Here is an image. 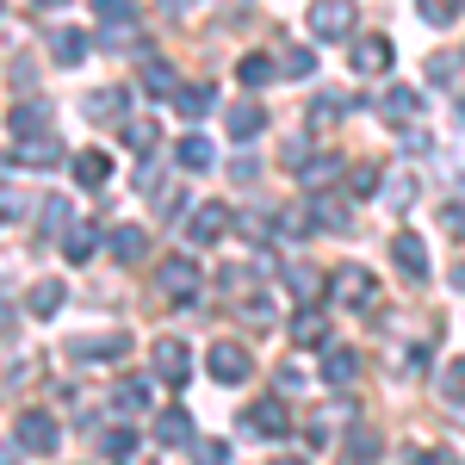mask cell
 <instances>
[{
    "label": "cell",
    "mask_w": 465,
    "mask_h": 465,
    "mask_svg": "<svg viewBox=\"0 0 465 465\" xmlns=\"http://www.w3.org/2000/svg\"><path fill=\"white\" fill-rule=\"evenodd\" d=\"M236 81H242V87H267V81H273V56H242V63H236Z\"/></svg>",
    "instance_id": "4316f807"
},
{
    "label": "cell",
    "mask_w": 465,
    "mask_h": 465,
    "mask_svg": "<svg viewBox=\"0 0 465 465\" xmlns=\"http://www.w3.org/2000/svg\"><path fill=\"white\" fill-rule=\"evenodd\" d=\"M341 112H348V100H329V94H322L317 106H311V124H329V118H341Z\"/></svg>",
    "instance_id": "b9f144b4"
},
{
    "label": "cell",
    "mask_w": 465,
    "mask_h": 465,
    "mask_svg": "<svg viewBox=\"0 0 465 465\" xmlns=\"http://www.w3.org/2000/svg\"><path fill=\"white\" fill-rule=\"evenodd\" d=\"M162 6H168V13H186V6H199V0H162Z\"/></svg>",
    "instance_id": "f907efd6"
},
{
    "label": "cell",
    "mask_w": 465,
    "mask_h": 465,
    "mask_svg": "<svg viewBox=\"0 0 465 465\" xmlns=\"http://www.w3.org/2000/svg\"><path fill=\"white\" fill-rule=\"evenodd\" d=\"M261 124H267L261 100H236V106H230V137H236V143H254V137H261Z\"/></svg>",
    "instance_id": "7c38bea8"
},
{
    "label": "cell",
    "mask_w": 465,
    "mask_h": 465,
    "mask_svg": "<svg viewBox=\"0 0 465 465\" xmlns=\"http://www.w3.org/2000/svg\"><path fill=\"white\" fill-rule=\"evenodd\" d=\"M69 199H56V193H50V199H37V223H44V230H37V236H63V230H69Z\"/></svg>",
    "instance_id": "ffe728a7"
},
{
    "label": "cell",
    "mask_w": 465,
    "mask_h": 465,
    "mask_svg": "<svg viewBox=\"0 0 465 465\" xmlns=\"http://www.w3.org/2000/svg\"><path fill=\"white\" fill-rule=\"evenodd\" d=\"M44 118H50V112H44V106H32V100H25V106L13 112V131H19V137H37V131H44Z\"/></svg>",
    "instance_id": "d6a6232c"
},
{
    "label": "cell",
    "mask_w": 465,
    "mask_h": 465,
    "mask_svg": "<svg viewBox=\"0 0 465 465\" xmlns=\"http://www.w3.org/2000/svg\"><path fill=\"white\" fill-rule=\"evenodd\" d=\"M74 180H81L87 193H100V186L112 180V162L100 155V149H81V155H74Z\"/></svg>",
    "instance_id": "2e32d148"
},
{
    "label": "cell",
    "mask_w": 465,
    "mask_h": 465,
    "mask_svg": "<svg viewBox=\"0 0 465 465\" xmlns=\"http://www.w3.org/2000/svg\"><path fill=\"white\" fill-rule=\"evenodd\" d=\"M118 410H149V385H118Z\"/></svg>",
    "instance_id": "ab89813d"
},
{
    "label": "cell",
    "mask_w": 465,
    "mask_h": 465,
    "mask_svg": "<svg viewBox=\"0 0 465 465\" xmlns=\"http://www.w3.org/2000/svg\"><path fill=\"white\" fill-rule=\"evenodd\" d=\"M385 112H391V118H416V112H422V94H416V87H391V94H385Z\"/></svg>",
    "instance_id": "f1b7e54d"
},
{
    "label": "cell",
    "mask_w": 465,
    "mask_h": 465,
    "mask_svg": "<svg viewBox=\"0 0 465 465\" xmlns=\"http://www.w3.org/2000/svg\"><path fill=\"white\" fill-rule=\"evenodd\" d=\"M149 360H155V379H168V385H186V372H193V348L180 335H162Z\"/></svg>",
    "instance_id": "5b68a950"
},
{
    "label": "cell",
    "mask_w": 465,
    "mask_h": 465,
    "mask_svg": "<svg viewBox=\"0 0 465 465\" xmlns=\"http://www.w3.org/2000/svg\"><path fill=\"white\" fill-rule=\"evenodd\" d=\"M298 385H304V372H298V366H280V397L298 391Z\"/></svg>",
    "instance_id": "7dc6e473"
},
{
    "label": "cell",
    "mask_w": 465,
    "mask_h": 465,
    "mask_svg": "<svg viewBox=\"0 0 465 465\" xmlns=\"http://www.w3.org/2000/svg\"><path fill=\"white\" fill-rule=\"evenodd\" d=\"M335 174H341V162H335V155H311V162L298 168V180H304L311 193H322V186H329V180H335Z\"/></svg>",
    "instance_id": "cb8c5ba5"
},
{
    "label": "cell",
    "mask_w": 465,
    "mask_h": 465,
    "mask_svg": "<svg viewBox=\"0 0 465 465\" xmlns=\"http://www.w3.org/2000/svg\"><path fill=\"white\" fill-rule=\"evenodd\" d=\"M50 56H56L63 69H74V63L87 56V32H74V25H56V32H50Z\"/></svg>",
    "instance_id": "9a60e30c"
},
{
    "label": "cell",
    "mask_w": 465,
    "mask_h": 465,
    "mask_svg": "<svg viewBox=\"0 0 465 465\" xmlns=\"http://www.w3.org/2000/svg\"><path fill=\"white\" fill-rule=\"evenodd\" d=\"M460 124H465V94H460Z\"/></svg>",
    "instance_id": "11a10c76"
},
{
    "label": "cell",
    "mask_w": 465,
    "mask_h": 465,
    "mask_svg": "<svg viewBox=\"0 0 465 465\" xmlns=\"http://www.w3.org/2000/svg\"><path fill=\"white\" fill-rule=\"evenodd\" d=\"M242 429L261 434V440H280V434H286V403H280V397H261V403H249Z\"/></svg>",
    "instance_id": "ba28073f"
},
{
    "label": "cell",
    "mask_w": 465,
    "mask_h": 465,
    "mask_svg": "<svg viewBox=\"0 0 465 465\" xmlns=\"http://www.w3.org/2000/svg\"><path fill=\"white\" fill-rule=\"evenodd\" d=\"M19 162H25V168H56V162H63V143H56L50 131H37V137H19Z\"/></svg>",
    "instance_id": "4fadbf2b"
},
{
    "label": "cell",
    "mask_w": 465,
    "mask_h": 465,
    "mask_svg": "<svg viewBox=\"0 0 465 465\" xmlns=\"http://www.w3.org/2000/svg\"><path fill=\"white\" fill-rule=\"evenodd\" d=\"M453 69H460V56H429V81H447Z\"/></svg>",
    "instance_id": "f6af8a7d"
},
{
    "label": "cell",
    "mask_w": 465,
    "mask_h": 465,
    "mask_svg": "<svg viewBox=\"0 0 465 465\" xmlns=\"http://www.w3.org/2000/svg\"><path fill=\"white\" fill-rule=\"evenodd\" d=\"M124 465H155V460H137V453H124Z\"/></svg>",
    "instance_id": "816d5d0a"
},
{
    "label": "cell",
    "mask_w": 465,
    "mask_h": 465,
    "mask_svg": "<svg viewBox=\"0 0 465 465\" xmlns=\"http://www.w3.org/2000/svg\"><path fill=\"white\" fill-rule=\"evenodd\" d=\"M69 354L74 360H124V354H131V335H124V329H106V335H74Z\"/></svg>",
    "instance_id": "8992f818"
},
{
    "label": "cell",
    "mask_w": 465,
    "mask_h": 465,
    "mask_svg": "<svg viewBox=\"0 0 465 465\" xmlns=\"http://www.w3.org/2000/svg\"><path fill=\"white\" fill-rule=\"evenodd\" d=\"M273 465H304V460H292V453H286V460H273Z\"/></svg>",
    "instance_id": "db71d44e"
},
{
    "label": "cell",
    "mask_w": 465,
    "mask_h": 465,
    "mask_svg": "<svg viewBox=\"0 0 465 465\" xmlns=\"http://www.w3.org/2000/svg\"><path fill=\"white\" fill-rule=\"evenodd\" d=\"M81 112H87V118H118V112H124V87H94V94L81 100Z\"/></svg>",
    "instance_id": "7402d4cb"
},
{
    "label": "cell",
    "mask_w": 465,
    "mask_h": 465,
    "mask_svg": "<svg viewBox=\"0 0 465 465\" xmlns=\"http://www.w3.org/2000/svg\"><path fill=\"white\" fill-rule=\"evenodd\" d=\"M205 366H212V379H217V385H242V379L254 372L249 348H236V341H217L212 354H205Z\"/></svg>",
    "instance_id": "277c9868"
},
{
    "label": "cell",
    "mask_w": 465,
    "mask_h": 465,
    "mask_svg": "<svg viewBox=\"0 0 465 465\" xmlns=\"http://www.w3.org/2000/svg\"><path fill=\"white\" fill-rule=\"evenodd\" d=\"M155 440H162V447H186V440H193V416H186V410H162V416H155Z\"/></svg>",
    "instance_id": "ac0fdd59"
},
{
    "label": "cell",
    "mask_w": 465,
    "mask_h": 465,
    "mask_svg": "<svg viewBox=\"0 0 465 465\" xmlns=\"http://www.w3.org/2000/svg\"><path fill=\"white\" fill-rule=\"evenodd\" d=\"M106 453H137V434H131V429H112L106 434Z\"/></svg>",
    "instance_id": "ee69618b"
},
{
    "label": "cell",
    "mask_w": 465,
    "mask_h": 465,
    "mask_svg": "<svg viewBox=\"0 0 465 465\" xmlns=\"http://www.w3.org/2000/svg\"><path fill=\"white\" fill-rule=\"evenodd\" d=\"M440 391H447V397H465V360H453V366L440 372Z\"/></svg>",
    "instance_id": "60d3db41"
},
{
    "label": "cell",
    "mask_w": 465,
    "mask_h": 465,
    "mask_svg": "<svg viewBox=\"0 0 465 465\" xmlns=\"http://www.w3.org/2000/svg\"><path fill=\"white\" fill-rule=\"evenodd\" d=\"M112 254L131 267V261H143V254H149V236H143V230H112Z\"/></svg>",
    "instance_id": "484cf974"
},
{
    "label": "cell",
    "mask_w": 465,
    "mask_h": 465,
    "mask_svg": "<svg viewBox=\"0 0 465 465\" xmlns=\"http://www.w3.org/2000/svg\"><path fill=\"white\" fill-rule=\"evenodd\" d=\"M410 465H453V460H447L440 447H434V453H429V447H422V453H410Z\"/></svg>",
    "instance_id": "c3c4849f"
},
{
    "label": "cell",
    "mask_w": 465,
    "mask_h": 465,
    "mask_svg": "<svg viewBox=\"0 0 465 465\" xmlns=\"http://www.w3.org/2000/svg\"><path fill=\"white\" fill-rule=\"evenodd\" d=\"M440 223H447L453 236H465V205H447V212H440Z\"/></svg>",
    "instance_id": "bcb514c9"
},
{
    "label": "cell",
    "mask_w": 465,
    "mask_h": 465,
    "mask_svg": "<svg viewBox=\"0 0 465 465\" xmlns=\"http://www.w3.org/2000/svg\"><path fill=\"white\" fill-rule=\"evenodd\" d=\"M180 168L205 174V168H212V143H205V137H186V143H180Z\"/></svg>",
    "instance_id": "f546056e"
},
{
    "label": "cell",
    "mask_w": 465,
    "mask_h": 465,
    "mask_svg": "<svg viewBox=\"0 0 465 465\" xmlns=\"http://www.w3.org/2000/svg\"><path fill=\"white\" fill-rule=\"evenodd\" d=\"M292 341H298V348H322V317L317 311H304V317L292 322Z\"/></svg>",
    "instance_id": "4dcf8cb0"
},
{
    "label": "cell",
    "mask_w": 465,
    "mask_h": 465,
    "mask_svg": "<svg viewBox=\"0 0 465 465\" xmlns=\"http://www.w3.org/2000/svg\"><path fill=\"white\" fill-rule=\"evenodd\" d=\"M286 280H292V292H298L304 304H317V298H322V273H311V267H298V273H286Z\"/></svg>",
    "instance_id": "836d02e7"
},
{
    "label": "cell",
    "mask_w": 465,
    "mask_h": 465,
    "mask_svg": "<svg viewBox=\"0 0 465 465\" xmlns=\"http://www.w3.org/2000/svg\"><path fill=\"white\" fill-rule=\"evenodd\" d=\"M143 87L155 94V100H168V94H174V69H168L155 50H143Z\"/></svg>",
    "instance_id": "44dd1931"
},
{
    "label": "cell",
    "mask_w": 465,
    "mask_h": 465,
    "mask_svg": "<svg viewBox=\"0 0 465 465\" xmlns=\"http://www.w3.org/2000/svg\"><path fill=\"white\" fill-rule=\"evenodd\" d=\"M385 199H391L397 212H403V205H416V180H410V174H391V193H385Z\"/></svg>",
    "instance_id": "74e56055"
},
{
    "label": "cell",
    "mask_w": 465,
    "mask_h": 465,
    "mask_svg": "<svg viewBox=\"0 0 465 465\" xmlns=\"http://www.w3.org/2000/svg\"><path fill=\"white\" fill-rule=\"evenodd\" d=\"M94 13H100V25H112V32H118V25L131 19V0H94Z\"/></svg>",
    "instance_id": "d590c367"
},
{
    "label": "cell",
    "mask_w": 465,
    "mask_h": 465,
    "mask_svg": "<svg viewBox=\"0 0 465 465\" xmlns=\"http://www.w3.org/2000/svg\"><path fill=\"white\" fill-rule=\"evenodd\" d=\"M223 230H230V205H223V199H212V205H199V212H193V223H186V236H193L199 249H205V242H217Z\"/></svg>",
    "instance_id": "30bf717a"
},
{
    "label": "cell",
    "mask_w": 465,
    "mask_h": 465,
    "mask_svg": "<svg viewBox=\"0 0 465 465\" xmlns=\"http://www.w3.org/2000/svg\"><path fill=\"white\" fill-rule=\"evenodd\" d=\"M56 440H63V429H56L44 410H19V447H25V453L50 460V453H56Z\"/></svg>",
    "instance_id": "3957f363"
},
{
    "label": "cell",
    "mask_w": 465,
    "mask_h": 465,
    "mask_svg": "<svg viewBox=\"0 0 465 465\" xmlns=\"http://www.w3.org/2000/svg\"><path fill=\"white\" fill-rule=\"evenodd\" d=\"M391 261L403 267V280H429V249H422L416 230H397L391 236Z\"/></svg>",
    "instance_id": "52a82bcc"
},
{
    "label": "cell",
    "mask_w": 465,
    "mask_h": 465,
    "mask_svg": "<svg viewBox=\"0 0 465 465\" xmlns=\"http://www.w3.org/2000/svg\"><path fill=\"white\" fill-rule=\"evenodd\" d=\"M63 254H69L74 267H81V261H94V254H100V223H69V236H63Z\"/></svg>",
    "instance_id": "5bb4252c"
},
{
    "label": "cell",
    "mask_w": 465,
    "mask_h": 465,
    "mask_svg": "<svg viewBox=\"0 0 465 465\" xmlns=\"http://www.w3.org/2000/svg\"><path fill=\"white\" fill-rule=\"evenodd\" d=\"M280 69H286V74H298V81H304V74L317 69V56H311L304 44H286V56H280Z\"/></svg>",
    "instance_id": "1f68e13d"
},
{
    "label": "cell",
    "mask_w": 465,
    "mask_h": 465,
    "mask_svg": "<svg viewBox=\"0 0 465 465\" xmlns=\"http://www.w3.org/2000/svg\"><path fill=\"white\" fill-rule=\"evenodd\" d=\"M193 460H199V465H223V460H230V447H223V440H199Z\"/></svg>",
    "instance_id": "f35d334b"
},
{
    "label": "cell",
    "mask_w": 465,
    "mask_h": 465,
    "mask_svg": "<svg viewBox=\"0 0 465 465\" xmlns=\"http://www.w3.org/2000/svg\"><path fill=\"white\" fill-rule=\"evenodd\" d=\"M379 447H385V440H379L372 429H354V434H348V453H354V460H379Z\"/></svg>",
    "instance_id": "e575fe53"
},
{
    "label": "cell",
    "mask_w": 465,
    "mask_h": 465,
    "mask_svg": "<svg viewBox=\"0 0 465 465\" xmlns=\"http://www.w3.org/2000/svg\"><path fill=\"white\" fill-rule=\"evenodd\" d=\"M416 13H422V19H434V25H447V19L460 13V0H416Z\"/></svg>",
    "instance_id": "8d00e7d4"
},
{
    "label": "cell",
    "mask_w": 465,
    "mask_h": 465,
    "mask_svg": "<svg viewBox=\"0 0 465 465\" xmlns=\"http://www.w3.org/2000/svg\"><path fill=\"white\" fill-rule=\"evenodd\" d=\"M354 372H360V360L348 354V348H329V354H322V379H329V385H348Z\"/></svg>",
    "instance_id": "d4e9b609"
},
{
    "label": "cell",
    "mask_w": 465,
    "mask_h": 465,
    "mask_svg": "<svg viewBox=\"0 0 465 465\" xmlns=\"http://www.w3.org/2000/svg\"><path fill=\"white\" fill-rule=\"evenodd\" d=\"M168 100H174V112L193 124V118H205V112H212V87H205V81H193V87H174Z\"/></svg>",
    "instance_id": "e0dca14e"
},
{
    "label": "cell",
    "mask_w": 465,
    "mask_h": 465,
    "mask_svg": "<svg viewBox=\"0 0 465 465\" xmlns=\"http://www.w3.org/2000/svg\"><path fill=\"white\" fill-rule=\"evenodd\" d=\"M25 311H32V317H56V311H63V280H37V286L25 292Z\"/></svg>",
    "instance_id": "d6986e66"
},
{
    "label": "cell",
    "mask_w": 465,
    "mask_h": 465,
    "mask_svg": "<svg viewBox=\"0 0 465 465\" xmlns=\"http://www.w3.org/2000/svg\"><path fill=\"white\" fill-rule=\"evenodd\" d=\"M311 223H317V230H335V236H341V230H348V223H354V217H348V205H335V199H311Z\"/></svg>",
    "instance_id": "603a6c76"
},
{
    "label": "cell",
    "mask_w": 465,
    "mask_h": 465,
    "mask_svg": "<svg viewBox=\"0 0 465 465\" xmlns=\"http://www.w3.org/2000/svg\"><path fill=\"white\" fill-rule=\"evenodd\" d=\"M335 298L354 304V311H366V304L379 298V280H372L366 267H341V273H335Z\"/></svg>",
    "instance_id": "9c48e42d"
},
{
    "label": "cell",
    "mask_w": 465,
    "mask_h": 465,
    "mask_svg": "<svg viewBox=\"0 0 465 465\" xmlns=\"http://www.w3.org/2000/svg\"><path fill=\"white\" fill-rule=\"evenodd\" d=\"M118 137H124V149H131V155H149V149H155V124H149V118H131Z\"/></svg>",
    "instance_id": "83f0119b"
},
{
    "label": "cell",
    "mask_w": 465,
    "mask_h": 465,
    "mask_svg": "<svg viewBox=\"0 0 465 465\" xmlns=\"http://www.w3.org/2000/svg\"><path fill=\"white\" fill-rule=\"evenodd\" d=\"M311 37H322V44L354 37V0H311Z\"/></svg>",
    "instance_id": "6da1fadb"
},
{
    "label": "cell",
    "mask_w": 465,
    "mask_h": 465,
    "mask_svg": "<svg viewBox=\"0 0 465 465\" xmlns=\"http://www.w3.org/2000/svg\"><path fill=\"white\" fill-rule=\"evenodd\" d=\"M37 6H50V13H56V6H69V0H37Z\"/></svg>",
    "instance_id": "f5cc1de1"
},
{
    "label": "cell",
    "mask_w": 465,
    "mask_h": 465,
    "mask_svg": "<svg viewBox=\"0 0 465 465\" xmlns=\"http://www.w3.org/2000/svg\"><path fill=\"white\" fill-rule=\"evenodd\" d=\"M155 286H162V298H174V304H193V298H199V267L180 261V254H168V261L155 267Z\"/></svg>",
    "instance_id": "7a4b0ae2"
},
{
    "label": "cell",
    "mask_w": 465,
    "mask_h": 465,
    "mask_svg": "<svg viewBox=\"0 0 465 465\" xmlns=\"http://www.w3.org/2000/svg\"><path fill=\"white\" fill-rule=\"evenodd\" d=\"M6 335H13V304L0 298V341H6Z\"/></svg>",
    "instance_id": "681fc988"
},
{
    "label": "cell",
    "mask_w": 465,
    "mask_h": 465,
    "mask_svg": "<svg viewBox=\"0 0 465 465\" xmlns=\"http://www.w3.org/2000/svg\"><path fill=\"white\" fill-rule=\"evenodd\" d=\"M348 186H354V199H372V193H379V174H372V168H354Z\"/></svg>",
    "instance_id": "7bdbcfd3"
},
{
    "label": "cell",
    "mask_w": 465,
    "mask_h": 465,
    "mask_svg": "<svg viewBox=\"0 0 465 465\" xmlns=\"http://www.w3.org/2000/svg\"><path fill=\"white\" fill-rule=\"evenodd\" d=\"M391 37H354V69L360 74H385L391 69Z\"/></svg>",
    "instance_id": "8fae6325"
}]
</instances>
